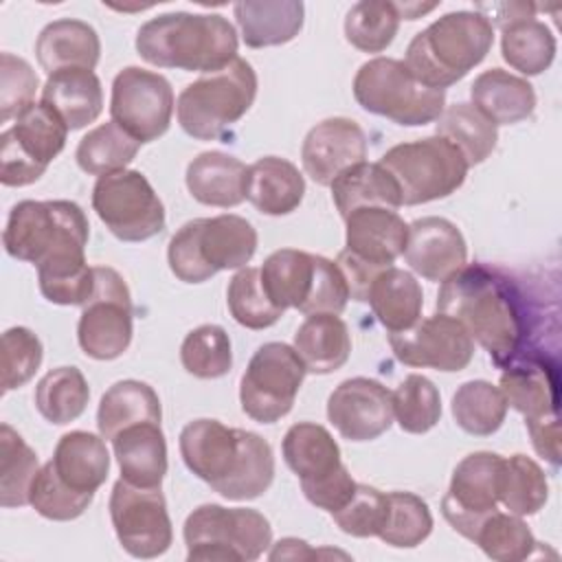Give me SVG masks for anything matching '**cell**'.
I'll list each match as a JSON object with an SVG mask.
<instances>
[{
  "mask_svg": "<svg viewBox=\"0 0 562 562\" xmlns=\"http://www.w3.org/2000/svg\"><path fill=\"white\" fill-rule=\"evenodd\" d=\"M305 373L294 347L285 342L261 345L239 382L241 411L259 424L279 422L292 411Z\"/></svg>",
  "mask_w": 562,
  "mask_h": 562,
  "instance_id": "obj_14",
  "label": "cell"
},
{
  "mask_svg": "<svg viewBox=\"0 0 562 562\" xmlns=\"http://www.w3.org/2000/svg\"><path fill=\"white\" fill-rule=\"evenodd\" d=\"M2 393L24 386L42 364V342L26 327H11L2 334Z\"/></svg>",
  "mask_w": 562,
  "mask_h": 562,
  "instance_id": "obj_53",
  "label": "cell"
},
{
  "mask_svg": "<svg viewBox=\"0 0 562 562\" xmlns=\"http://www.w3.org/2000/svg\"><path fill=\"white\" fill-rule=\"evenodd\" d=\"M437 310L457 318L498 369L538 351L531 345L533 316L522 288L503 270L465 263L437 294Z\"/></svg>",
  "mask_w": 562,
  "mask_h": 562,
  "instance_id": "obj_2",
  "label": "cell"
},
{
  "mask_svg": "<svg viewBox=\"0 0 562 562\" xmlns=\"http://www.w3.org/2000/svg\"><path fill=\"white\" fill-rule=\"evenodd\" d=\"M305 180L296 165L279 156H263L248 167L246 200L263 215H288L299 209Z\"/></svg>",
  "mask_w": 562,
  "mask_h": 562,
  "instance_id": "obj_30",
  "label": "cell"
},
{
  "mask_svg": "<svg viewBox=\"0 0 562 562\" xmlns=\"http://www.w3.org/2000/svg\"><path fill=\"white\" fill-rule=\"evenodd\" d=\"M389 345L402 364L430 367L446 373L463 371L474 356V340L465 327L441 312L419 318L404 331H391Z\"/></svg>",
  "mask_w": 562,
  "mask_h": 562,
  "instance_id": "obj_19",
  "label": "cell"
},
{
  "mask_svg": "<svg viewBox=\"0 0 562 562\" xmlns=\"http://www.w3.org/2000/svg\"><path fill=\"white\" fill-rule=\"evenodd\" d=\"M437 136L450 140L463 154L468 167H472L494 151L498 130L472 103H454L443 108L437 119Z\"/></svg>",
  "mask_w": 562,
  "mask_h": 562,
  "instance_id": "obj_38",
  "label": "cell"
},
{
  "mask_svg": "<svg viewBox=\"0 0 562 562\" xmlns=\"http://www.w3.org/2000/svg\"><path fill=\"white\" fill-rule=\"evenodd\" d=\"M349 301L347 281L336 261L314 255V279L307 301L299 310L305 316L312 314H340Z\"/></svg>",
  "mask_w": 562,
  "mask_h": 562,
  "instance_id": "obj_55",
  "label": "cell"
},
{
  "mask_svg": "<svg viewBox=\"0 0 562 562\" xmlns=\"http://www.w3.org/2000/svg\"><path fill=\"white\" fill-rule=\"evenodd\" d=\"M40 472L35 450L9 426H0V505H29L33 481Z\"/></svg>",
  "mask_w": 562,
  "mask_h": 562,
  "instance_id": "obj_44",
  "label": "cell"
},
{
  "mask_svg": "<svg viewBox=\"0 0 562 562\" xmlns=\"http://www.w3.org/2000/svg\"><path fill=\"white\" fill-rule=\"evenodd\" d=\"M331 200L345 220L356 209H400L402 198L395 180L380 162H358L345 169L331 184Z\"/></svg>",
  "mask_w": 562,
  "mask_h": 562,
  "instance_id": "obj_36",
  "label": "cell"
},
{
  "mask_svg": "<svg viewBox=\"0 0 562 562\" xmlns=\"http://www.w3.org/2000/svg\"><path fill=\"white\" fill-rule=\"evenodd\" d=\"M255 250V226L246 217L224 213L182 224L169 239L167 261L180 281L202 283L220 270L246 268Z\"/></svg>",
  "mask_w": 562,
  "mask_h": 562,
  "instance_id": "obj_6",
  "label": "cell"
},
{
  "mask_svg": "<svg viewBox=\"0 0 562 562\" xmlns=\"http://www.w3.org/2000/svg\"><path fill=\"white\" fill-rule=\"evenodd\" d=\"M400 18L404 20H417L419 15L432 11L437 4H419V2H395Z\"/></svg>",
  "mask_w": 562,
  "mask_h": 562,
  "instance_id": "obj_58",
  "label": "cell"
},
{
  "mask_svg": "<svg viewBox=\"0 0 562 562\" xmlns=\"http://www.w3.org/2000/svg\"><path fill=\"white\" fill-rule=\"evenodd\" d=\"M35 57L46 75L68 68L92 70L101 57V40L83 20H53L37 35Z\"/></svg>",
  "mask_w": 562,
  "mask_h": 562,
  "instance_id": "obj_26",
  "label": "cell"
},
{
  "mask_svg": "<svg viewBox=\"0 0 562 562\" xmlns=\"http://www.w3.org/2000/svg\"><path fill=\"white\" fill-rule=\"evenodd\" d=\"M257 97L255 68L237 57L217 72H206L184 86L176 101L180 127L198 140L222 138Z\"/></svg>",
  "mask_w": 562,
  "mask_h": 562,
  "instance_id": "obj_7",
  "label": "cell"
},
{
  "mask_svg": "<svg viewBox=\"0 0 562 562\" xmlns=\"http://www.w3.org/2000/svg\"><path fill=\"white\" fill-rule=\"evenodd\" d=\"M42 103L53 108L68 130H81L103 110V88L92 70L68 68L48 75Z\"/></svg>",
  "mask_w": 562,
  "mask_h": 562,
  "instance_id": "obj_31",
  "label": "cell"
},
{
  "mask_svg": "<svg viewBox=\"0 0 562 562\" xmlns=\"http://www.w3.org/2000/svg\"><path fill=\"white\" fill-rule=\"evenodd\" d=\"M173 105L171 83L160 72L127 66L112 81L110 116L140 145L169 130Z\"/></svg>",
  "mask_w": 562,
  "mask_h": 562,
  "instance_id": "obj_17",
  "label": "cell"
},
{
  "mask_svg": "<svg viewBox=\"0 0 562 562\" xmlns=\"http://www.w3.org/2000/svg\"><path fill=\"white\" fill-rule=\"evenodd\" d=\"M283 461L299 476L305 498L325 512L340 509L353 494L356 481L340 459L331 432L314 422H299L288 428Z\"/></svg>",
  "mask_w": 562,
  "mask_h": 562,
  "instance_id": "obj_11",
  "label": "cell"
},
{
  "mask_svg": "<svg viewBox=\"0 0 562 562\" xmlns=\"http://www.w3.org/2000/svg\"><path fill=\"white\" fill-rule=\"evenodd\" d=\"M162 408L158 393L140 380H119L101 397L97 426L103 439H114L123 428L156 422L160 424Z\"/></svg>",
  "mask_w": 562,
  "mask_h": 562,
  "instance_id": "obj_35",
  "label": "cell"
},
{
  "mask_svg": "<svg viewBox=\"0 0 562 562\" xmlns=\"http://www.w3.org/2000/svg\"><path fill=\"white\" fill-rule=\"evenodd\" d=\"M92 209L121 241H145L165 228V206L136 169H121L97 178Z\"/></svg>",
  "mask_w": 562,
  "mask_h": 562,
  "instance_id": "obj_13",
  "label": "cell"
},
{
  "mask_svg": "<svg viewBox=\"0 0 562 562\" xmlns=\"http://www.w3.org/2000/svg\"><path fill=\"white\" fill-rule=\"evenodd\" d=\"M226 303L231 310V316L248 327V329H266L272 327L281 316L283 310L272 305L268 299L263 285H261V274L259 268H239L226 290Z\"/></svg>",
  "mask_w": 562,
  "mask_h": 562,
  "instance_id": "obj_50",
  "label": "cell"
},
{
  "mask_svg": "<svg viewBox=\"0 0 562 562\" xmlns=\"http://www.w3.org/2000/svg\"><path fill=\"white\" fill-rule=\"evenodd\" d=\"M351 88L362 110L406 127L428 125L446 108V90L426 88L411 75L404 61L391 57L364 61Z\"/></svg>",
  "mask_w": 562,
  "mask_h": 562,
  "instance_id": "obj_9",
  "label": "cell"
},
{
  "mask_svg": "<svg viewBox=\"0 0 562 562\" xmlns=\"http://www.w3.org/2000/svg\"><path fill=\"white\" fill-rule=\"evenodd\" d=\"M367 160V134L347 116L316 123L303 138V171L321 187H329L345 169Z\"/></svg>",
  "mask_w": 562,
  "mask_h": 562,
  "instance_id": "obj_21",
  "label": "cell"
},
{
  "mask_svg": "<svg viewBox=\"0 0 562 562\" xmlns=\"http://www.w3.org/2000/svg\"><path fill=\"white\" fill-rule=\"evenodd\" d=\"M479 9H490L492 11V18L490 24L494 26H509L514 22H520V20H529V18H536V4H527V2H498V4H479Z\"/></svg>",
  "mask_w": 562,
  "mask_h": 562,
  "instance_id": "obj_57",
  "label": "cell"
},
{
  "mask_svg": "<svg viewBox=\"0 0 562 562\" xmlns=\"http://www.w3.org/2000/svg\"><path fill=\"white\" fill-rule=\"evenodd\" d=\"M494 44V26L479 11H452L406 46V68L432 90H446L479 66Z\"/></svg>",
  "mask_w": 562,
  "mask_h": 562,
  "instance_id": "obj_5",
  "label": "cell"
},
{
  "mask_svg": "<svg viewBox=\"0 0 562 562\" xmlns=\"http://www.w3.org/2000/svg\"><path fill=\"white\" fill-rule=\"evenodd\" d=\"M184 465L228 501L261 496L274 479V454L257 432L217 419L189 422L178 439Z\"/></svg>",
  "mask_w": 562,
  "mask_h": 562,
  "instance_id": "obj_3",
  "label": "cell"
},
{
  "mask_svg": "<svg viewBox=\"0 0 562 562\" xmlns=\"http://www.w3.org/2000/svg\"><path fill=\"white\" fill-rule=\"evenodd\" d=\"M237 31L220 13H162L136 33L138 55L158 68L217 72L237 59Z\"/></svg>",
  "mask_w": 562,
  "mask_h": 562,
  "instance_id": "obj_4",
  "label": "cell"
},
{
  "mask_svg": "<svg viewBox=\"0 0 562 562\" xmlns=\"http://www.w3.org/2000/svg\"><path fill=\"white\" fill-rule=\"evenodd\" d=\"M90 389L77 367L50 369L35 386V408L57 426L75 422L88 406Z\"/></svg>",
  "mask_w": 562,
  "mask_h": 562,
  "instance_id": "obj_39",
  "label": "cell"
},
{
  "mask_svg": "<svg viewBox=\"0 0 562 562\" xmlns=\"http://www.w3.org/2000/svg\"><path fill=\"white\" fill-rule=\"evenodd\" d=\"M261 285L279 310H301L314 279V255L296 248L274 250L259 268Z\"/></svg>",
  "mask_w": 562,
  "mask_h": 562,
  "instance_id": "obj_37",
  "label": "cell"
},
{
  "mask_svg": "<svg viewBox=\"0 0 562 562\" xmlns=\"http://www.w3.org/2000/svg\"><path fill=\"white\" fill-rule=\"evenodd\" d=\"M498 389L525 422L558 417V364L542 351H529L507 364Z\"/></svg>",
  "mask_w": 562,
  "mask_h": 562,
  "instance_id": "obj_23",
  "label": "cell"
},
{
  "mask_svg": "<svg viewBox=\"0 0 562 562\" xmlns=\"http://www.w3.org/2000/svg\"><path fill=\"white\" fill-rule=\"evenodd\" d=\"M367 303L382 327L391 331H404L422 318L424 292L417 279L395 266L384 268L373 279Z\"/></svg>",
  "mask_w": 562,
  "mask_h": 562,
  "instance_id": "obj_34",
  "label": "cell"
},
{
  "mask_svg": "<svg viewBox=\"0 0 562 562\" xmlns=\"http://www.w3.org/2000/svg\"><path fill=\"white\" fill-rule=\"evenodd\" d=\"M189 562H250L272 544L268 518L250 507H195L182 527Z\"/></svg>",
  "mask_w": 562,
  "mask_h": 562,
  "instance_id": "obj_8",
  "label": "cell"
},
{
  "mask_svg": "<svg viewBox=\"0 0 562 562\" xmlns=\"http://www.w3.org/2000/svg\"><path fill=\"white\" fill-rule=\"evenodd\" d=\"M549 498V483L542 468L525 457L514 454L509 459L503 457L501 476H498V503L509 514L516 516H533L538 514Z\"/></svg>",
  "mask_w": 562,
  "mask_h": 562,
  "instance_id": "obj_42",
  "label": "cell"
},
{
  "mask_svg": "<svg viewBox=\"0 0 562 562\" xmlns=\"http://www.w3.org/2000/svg\"><path fill=\"white\" fill-rule=\"evenodd\" d=\"M472 542L496 562L527 560L540 547L527 522H522V516L503 514L498 509L485 518Z\"/></svg>",
  "mask_w": 562,
  "mask_h": 562,
  "instance_id": "obj_46",
  "label": "cell"
},
{
  "mask_svg": "<svg viewBox=\"0 0 562 562\" xmlns=\"http://www.w3.org/2000/svg\"><path fill=\"white\" fill-rule=\"evenodd\" d=\"M503 457L479 450L463 457L441 498V514L448 525L468 540H474L479 527L498 509V476Z\"/></svg>",
  "mask_w": 562,
  "mask_h": 562,
  "instance_id": "obj_18",
  "label": "cell"
},
{
  "mask_svg": "<svg viewBox=\"0 0 562 562\" xmlns=\"http://www.w3.org/2000/svg\"><path fill=\"white\" fill-rule=\"evenodd\" d=\"M501 31H503L501 53H503V59L514 70L533 77L544 72L551 66L558 44H555V35L544 22L529 18V20L514 22Z\"/></svg>",
  "mask_w": 562,
  "mask_h": 562,
  "instance_id": "obj_43",
  "label": "cell"
},
{
  "mask_svg": "<svg viewBox=\"0 0 562 562\" xmlns=\"http://www.w3.org/2000/svg\"><path fill=\"white\" fill-rule=\"evenodd\" d=\"M180 360L187 373L200 380H215L231 371V338L220 325H200L187 334L180 347Z\"/></svg>",
  "mask_w": 562,
  "mask_h": 562,
  "instance_id": "obj_49",
  "label": "cell"
},
{
  "mask_svg": "<svg viewBox=\"0 0 562 562\" xmlns=\"http://www.w3.org/2000/svg\"><path fill=\"white\" fill-rule=\"evenodd\" d=\"M441 417V397L437 386L419 375H406L393 391V419L404 432L424 435L437 426Z\"/></svg>",
  "mask_w": 562,
  "mask_h": 562,
  "instance_id": "obj_47",
  "label": "cell"
},
{
  "mask_svg": "<svg viewBox=\"0 0 562 562\" xmlns=\"http://www.w3.org/2000/svg\"><path fill=\"white\" fill-rule=\"evenodd\" d=\"M408 224L391 209L367 206L345 217V250L375 266L389 268L404 255Z\"/></svg>",
  "mask_w": 562,
  "mask_h": 562,
  "instance_id": "obj_24",
  "label": "cell"
},
{
  "mask_svg": "<svg viewBox=\"0 0 562 562\" xmlns=\"http://www.w3.org/2000/svg\"><path fill=\"white\" fill-rule=\"evenodd\" d=\"M294 349L307 373H334L349 360V327L338 314H312L299 325Z\"/></svg>",
  "mask_w": 562,
  "mask_h": 562,
  "instance_id": "obj_33",
  "label": "cell"
},
{
  "mask_svg": "<svg viewBox=\"0 0 562 562\" xmlns=\"http://www.w3.org/2000/svg\"><path fill=\"white\" fill-rule=\"evenodd\" d=\"M378 162L395 180L404 206L452 195L470 169L463 154L437 134L400 143L386 149Z\"/></svg>",
  "mask_w": 562,
  "mask_h": 562,
  "instance_id": "obj_10",
  "label": "cell"
},
{
  "mask_svg": "<svg viewBox=\"0 0 562 562\" xmlns=\"http://www.w3.org/2000/svg\"><path fill=\"white\" fill-rule=\"evenodd\" d=\"M404 259L426 281L443 283L465 266L468 246L450 220L430 215L408 224Z\"/></svg>",
  "mask_w": 562,
  "mask_h": 562,
  "instance_id": "obj_22",
  "label": "cell"
},
{
  "mask_svg": "<svg viewBox=\"0 0 562 562\" xmlns=\"http://www.w3.org/2000/svg\"><path fill=\"white\" fill-rule=\"evenodd\" d=\"M507 415V400L487 380L463 382L452 395V417L461 430L474 437L494 435Z\"/></svg>",
  "mask_w": 562,
  "mask_h": 562,
  "instance_id": "obj_40",
  "label": "cell"
},
{
  "mask_svg": "<svg viewBox=\"0 0 562 562\" xmlns=\"http://www.w3.org/2000/svg\"><path fill=\"white\" fill-rule=\"evenodd\" d=\"M110 518L132 558L151 560L171 547L173 529L160 487H136L119 479L110 494Z\"/></svg>",
  "mask_w": 562,
  "mask_h": 562,
  "instance_id": "obj_16",
  "label": "cell"
},
{
  "mask_svg": "<svg viewBox=\"0 0 562 562\" xmlns=\"http://www.w3.org/2000/svg\"><path fill=\"white\" fill-rule=\"evenodd\" d=\"M50 465L66 487L77 494L94 496L110 474V452L103 437L86 430H70L59 437Z\"/></svg>",
  "mask_w": 562,
  "mask_h": 562,
  "instance_id": "obj_25",
  "label": "cell"
},
{
  "mask_svg": "<svg viewBox=\"0 0 562 562\" xmlns=\"http://www.w3.org/2000/svg\"><path fill=\"white\" fill-rule=\"evenodd\" d=\"M327 417L342 439H378L393 424V393L378 380L349 378L331 391Z\"/></svg>",
  "mask_w": 562,
  "mask_h": 562,
  "instance_id": "obj_20",
  "label": "cell"
},
{
  "mask_svg": "<svg viewBox=\"0 0 562 562\" xmlns=\"http://www.w3.org/2000/svg\"><path fill=\"white\" fill-rule=\"evenodd\" d=\"M68 127L46 103H31L0 136V182L26 187L37 182L61 154Z\"/></svg>",
  "mask_w": 562,
  "mask_h": 562,
  "instance_id": "obj_12",
  "label": "cell"
},
{
  "mask_svg": "<svg viewBox=\"0 0 562 562\" xmlns=\"http://www.w3.org/2000/svg\"><path fill=\"white\" fill-rule=\"evenodd\" d=\"M472 105L496 127L529 119L536 110L533 86L503 68L483 70L470 86Z\"/></svg>",
  "mask_w": 562,
  "mask_h": 562,
  "instance_id": "obj_29",
  "label": "cell"
},
{
  "mask_svg": "<svg viewBox=\"0 0 562 562\" xmlns=\"http://www.w3.org/2000/svg\"><path fill=\"white\" fill-rule=\"evenodd\" d=\"M235 20L241 40L250 48L281 46L292 42L305 20L301 0H263V2H235Z\"/></svg>",
  "mask_w": 562,
  "mask_h": 562,
  "instance_id": "obj_32",
  "label": "cell"
},
{
  "mask_svg": "<svg viewBox=\"0 0 562 562\" xmlns=\"http://www.w3.org/2000/svg\"><path fill=\"white\" fill-rule=\"evenodd\" d=\"M112 448L121 479L136 487H160L167 474V441L160 424L127 426L112 439Z\"/></svg>",
  "mask_w": 562,
  "mask_h": 562,
  "instance_id": "obj_27",
  "label": "cell"
},
{
  "mask_svg": "<svg viewBox=\"0 0 562 562\" xmlns=\"http://www.w3.org/2000/svg\"><path fill=\"white\" fill-rule=\"evenodd\" d=\"M248 167L224 151H202L187 167V189L200 204L231 209L246 200Z\"/></svg>",
  "mask_w": 562,
  "mask_h": 562,
  "instance_id": "obj_28",
  "label": "cell"
},
{
  "mask_svg": "<svg viewBox=\"0 0 562 562\" xmlns=\"http://www.w3.org/2000/svg\"><path fill=\"white\" fill-rule=\"evenodd\" d=\"M389 509V494L380 492L373 485L356 483L353 496L331 514L334 522L340 527V531L353 536V538H371L378 536Z\"/></svg>",
  "mask_w": 562,
  "mask_h": 562,
  "instance_id": "obj_52",
  "label": "cell"
},
{
  "mask_svg": "<svg viewBox=\"0 0 562 562\" xmlns=\"http://www.w3.org/2000/svg\"><path fill=\"white\" fill-rule=\"evenodd\" d=\"M37 75L29 61L11 53L0 55V121L18 119L33 101Z\"/></svg>",
  "mask_w": 562,
  "mask_h": 562,
  "instance_id": "obj_54",
  "label": "cell"
},
{
  "mask_svg": "<svg viewBox=\"0 0 562 562\" xmlns=\"http://www.w3.org/2000/svg\"><path fill=\"white\" fill-rule=\"evenodd\" d=\"M140 143L119 123L108 121L90 130L77 145L75 158L81 171L90 176H108L125 169L138 154Z\"/></svg>",
  "mask_w": 562,
  "mask_h": 562,
  "instance_id": "obj_41",
  "label": "cell"
},
{
  "mask_svg": "<svg viewBox=\"0 0 562 562\" xmlns=\"http://www.w3.org/2000/svg\"><path fill=\"white\" fill-rule=\"evenodd\" d=\"M132 296L125 279L110 266H94V290L81 310L77 340L94 360H114L132 342Z\"/></svg>",
  "mask_w": 562,
  "mask_h": 562,
  "instance_id": "obj_15",
  "label": "cell"
},
{
  "mask_svg": "<svg viewBox=\"0 0 562 562\" xmlns=\"http://www.w3.org/2000/svg\"><path fill=\"white\" fill-rule=\"evenodd\" d=\"M90 226L70 200H22L7 220L2 241L9 257L37 266L40 292L55 305H86L94 290V266L86 263Z\"/></svg>",
  "mask_w": 562,
  "mask_h": 562,
  "instance_id": "obj_1",
  "label": "cell"
},
{
  "mask_svg": "<svg viewBox=\"0 0 562 562\" xmlns=\"http://www.w3.org/2000/svg\"><path fill=\"white\" fill-rule=\"evenodd\" d=\"M94 496L77 494L66 487L53 472L50 461L44 463L33 481L29 505L48 520H75L79 518Z\"/></svg>",
  "mask_w": 562,
  "mask_h": 562,
  "instance_id": "obj_51",
  "label": "cell"
},
{
  "mask_svg": "<svg viewBox=\"0 0 562 562\" xmlns=\"http://www.w3.org/2000/svg\"><path fill=\"white\" fill-rule=\"evenodd\" d=\"M389 509L378 538L397 549H413L422 544L432 531V514L413 492H386Z\"/></svg>",
  "mask_w": 562,
  "mask_h": 562,
  "instance_id": "obj_48",
  "label": "cell"
},
{
  "mask_svg": "<svg viewBox=\"0 0 562 562\" xmlns=\"http://www.w3.org/2000/svg\"><path fill=\"white\" fill-rule=\"evenodd\" d=\"M400 20L395 2L362 0L347 11L345 37L362 53H382L395 40Z\"/></svg>",
  "mask_w": 562,
  "mask_h": 562,
  "instance_id": "obj_45",
  "label": "cell"
},
{
  "mask_svg": "<svg viewBox=\"0 0 562 562\" xmlns=\"http://www.w3.org/2000/svg\"><path fill=\"white\" fill-rule=\"evenodd\" d=\"M531 435V443L540 457L549 463H560V422L558 417H542L533 422H525Z\"/></svg>",
  "mask_w": 562,
  "mask_h": 562,
  "instance_id": "obj_56",
  "label": "cell"
}]
</instances>
